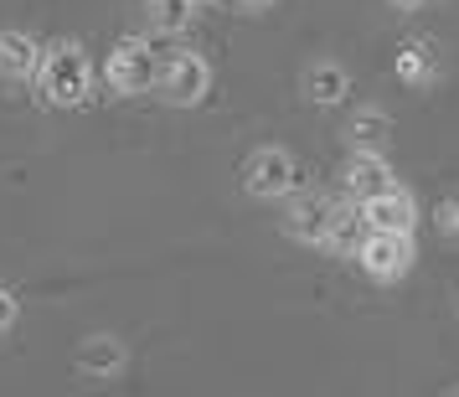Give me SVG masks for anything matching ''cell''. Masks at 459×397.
<instances>
[{
    "mask_svg": "<svg viewBox=\"0 0 459 397\" xmlns=\"http://www.w3.org/2000/svg\"><path fill=\"white\" fill-rule=\"evenodd\" d=\"M37 88H42L47 104L78 108L88 93H93V67H88V52L78 42H52L42 52V67H37Z\"/></svg>",
    "mask_w": 459,
    "mask_h": 397,
    "instance_id": "6da1fadb",
    "label": "cell"
},
{
    "mask_svg": "<svg viewBox=\"0 0 459 397\" xmlns=\"http://www.w3.org/2000/svg\"><path fill=\"white\" fill-rule=\"evenodd\" d=\"M438 232L444 237H459V202H444L438 207Z\"/></svg>",
    "mask_w": 459,
    "mask_h": 397,
    "instance_id": "2e32d148",
    "label": "cell"
},
{
    "mask_svg": "<svg viewBox=\"0 0 459 397\" xmlns=\"http://www.w3.org/2000/svg\"><path fill=\"white\" fill-rule=\"evenodd\" d=\"M42 52L31 31H0V78H37Z\"/></svg>",
    "mask_w": 459,
    "mask_h": 397,
    "instance_id": "30bf717a",
    "label": "cell"
},
{
    "mask_svg": "<svg viewBox=\"0 0 459 397\" xmlns=\"http://www.w3.org/2000/svg\"><path fill=\"white\" fill-rule=\"evenodd\" d=\"M16 315H22V305H16V294H11L5 284H0V331H11V325H16Z\"/></svg>",
    "mask_w": 459,
    "mask_h": 397,
    "instance_id": "9a60e30c",
    "label": "cell"
},
{
    "mask_svg": "<svg viewBox=\"0 0 459 397\" xmlns=\"http://www.w3.org/2000/svg\"><path fill=\"white\" fill-rule=\"evenodd\" d=\"M155 31H186L196 22V0H145Z\"/></svg>",
    "mask_w": 459,
    "mask_h": 397,
    "instance_id": "5bb4252c",
    "label": "cell"
},
{
    "mask_svg": "<svg viewBox=\"0 0 459 397\" xmlns=\"http://www.w3.org/2000/svg\"><path fill=\"white\" fill-rule=\"evenodd\" d=\"M341 202H331L325 191H310V196H294L290 211H284V232L310 243V248H331L335 237V222H341Z\"/></svg>",
    "mask_w": 459,
    "mask_h": 397,
    "instance_id": "277c9868",
    "label": "cell"
},
{
    "mask_svg": "<svg viewBox=\"0 0 459 397\" xmlns=\"http://www.w3.org/2000/svg\"><path fill=\"white\" fill-rule=\"evenodd\" d=\"M346 191H351V202L397 191V176H393V166L382 160V150H351V160H346Z\"/></svg>",
    "mask_w": 459,
    "mask_h": 397,
    "instance_id": "ba28073f",
    "label": "cell"
},
{
    "mask_svg": "<svg viewBox=\"0 0 459 397\" xmlns=\"http://www.w3.org/2000/svg\"><path fill=\"white\" fill-rule=\"evenodd\" d=\"M119 367H125V341L119 335H88L83 346H78V372L93 376V382L119 376Z\"/></svg>",
    "mask_w": 459,
    "mask_h": 397,
    "instance_id": "8fae6325",
    "label": "cell"
},
{
    "mask_svg": "<svg viewBox=\"0 0 459 397\" xmlns=\"http://www.w3.org/2000/svg\"><path fill=\"white\" fill-rule=\"evenodd\" d=\"M155 88H160V99H166L170 108H196L202 99H207V88H212L207 57H196V52H170Z\"/></svg>",
    "mask_w": 459,
    "mask_h": 397,
    "instance_id": "8992f818",
    "label": "cell"
},
{
    "mask_svg": "<svg viewBox=\"0 0 459 397\" xmlns=\"http://www.w3.org/2000/svg\"><path fill=\"white\" fill-rule=\"evenodd\" d=\"M346 93H351V73L335 63V57H320V63L305 67V99H310L315 108L346 104Z\"/></svg>",
    "mask_w": 459,
    "mask_h": 397,
    "instance_id": "9c48e42d",
    "label": "cell"
},
{
    "mask_svg": "<svg viewBox=\"0 0 459 397\" xmlns=\"http://www.w3.org/2000/svg\"><path fill=\"white\" fill-rule=\"evenodd\" d=\"M238 5H253V0H238Z\"/></svg>",
    "mask_w": 459,
    "mask_h": 397,
    "instance_id": "ac0fdd59",
    "label": "cell"
},
{
    "mask_svg": "<svg viewBox=\"0 0 459 397\" xmlns=\"http://www.w3.org/2000/svg\"><path fill=\"white\" fill-rule=\"evenodd\" d=\"M243 191L248 196H264V202H284L299 191V166H294L290 150L279 145H264L248 155V166H243Z\"/></svg>",
    "mask_w": 459,
    "mask_h": 397,
    "instance_id": "3957f363",
    "label": "cell"
},
{
    "mask_svg": "<svg viewBox=\"0 0 459 397\" xmlns=\"http://www.w3.org/2000/svg\"><path fill=\"white\" fill-rule=\"evenodd\" d=\"M413 232H372L367 228V237H361V248H356V263L372 273V279H382V284H397L403 273L413 269Z\"/></svg>",
    "mask_w": 459,
    "mask_h": 397,
    "instance_id": "5b68a950",
    "label": "cell"
},
{
    "mask_svg": "<svg viewBox=\"0 0 459 397\" xmlns=\"http://www.w3.org/2000/svg\"><path fill=\"white\" fill-rule=\"evenodd\" d=\"M393 73L403 78V83H413V88L434 83V78H438V47L429 42V37H418V42H403V47H397Z\"/></svg>",
    "mask_w": 459,
    "mask_h": 397,
    "instance_id": "7c38bea8",
    "label": "cell"
},
{
    "mask_svg": "<svg viewBox=\"0 0 459 397\" xmlns=\"http://www.w3.org/2000/svg\"><path fill=\"white\" fill-rule=\"evenodd\" d=\"M387 5H397V11H418L423 0H387Z\"/></svg>",
    "mask_w": 459,
    "mask_h": 397,
    "instance_id": "e0dca14e",
    "label": "cell"
},
{
    "mask_svg": "<svg viewBox=\"0 0 459 397\" xmlns=\"http://www.w3.org/2000/svg\"><path fill=\"white\" fill-rule=\"evenodd\" d=\"M356 211H361V222L372 232H413L418 222V207L413 196L397 186V191H382V196H367V202H356Z\"/></svg>",
    "mask_w": 459,
    "mask_h": 397,
    "instance_id": "52a82bcc",
    "label": "cell"
},
{
    "mask_svg": "<svg viewBox=\"0 0 459 397\" xmlns=\"http://www.w3.org/2000/svg\"><path fill=\"white\" fill-rule=\"evenodd\" d=\"M160 67H166V57L155 52L150 37H125L104 57V83L114 93H150V88L160 83Z\"/></svg>",
    "mask_w": 459,
    "mask_h": 397,
    "instance_id": "7a4b0ae2",
    "label": "cell"
},
{
    "mask_svg": "<svg viewBox=\"0 0 459 397\" xmlns=\"http://www.w3.org/2000/svg\"><path fill=\"white\" fill-rule=\"evenodd\" d=\"M346 134H351V150H382L387 145V134H393V119H387L382 108H361Z\"/></svg>",
    "mask_w": 459,
    "mask_h": 397,
    "instance_id": "4fadbf2b",
    "label": "cell"
}]
</instances>
